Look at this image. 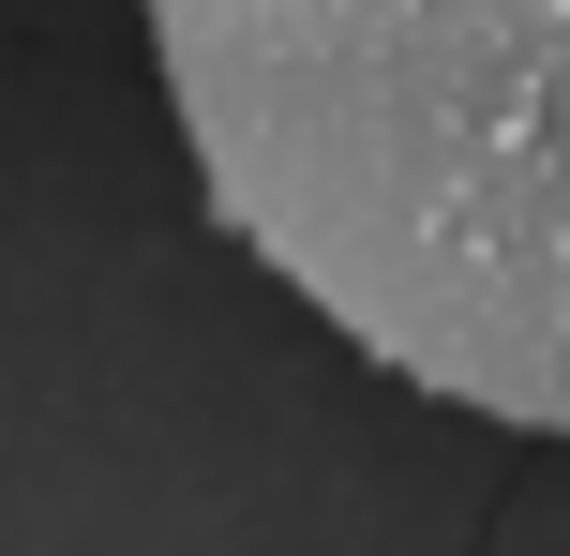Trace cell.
Segmentation results:
<instances>
[{
  "label": "cell",
  "mask_w": 570,
  "mask_h": 556,
  "mask_svg": "<svg viewBox=\"0 0 570 556\" xmlns=\"http://www.w3.org/2000/svg\"><path fill=\"white\" fill-rule=\"evenodd\" d=\"M210 211L405 391L570 421V0H150Z\"/></svg>",
  "instance_id": "6da1fadb"
}]
</instances>
